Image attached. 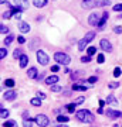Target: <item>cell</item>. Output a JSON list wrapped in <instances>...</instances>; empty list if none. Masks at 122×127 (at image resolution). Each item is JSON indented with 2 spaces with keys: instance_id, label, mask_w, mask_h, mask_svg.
I'll return each mask as SVG.
<instances>
[{
  "instance_id": "6da1fadb",
  "label": "cell",
  "mask_w": 122,
  "mask_h": 127,
  "mask_svg": "<svg viewBox=\"0 0 122 127\" xmlns=\"http://www.w3.org/2000/svg\"><path fill=\"white\" fill-rule=\"evenodd\" d=\"M75 116H77L78 122H82V123H92L95 120L94 114L91 113L90 110H85V109L78 110L77 113H75Z\"/></svg>"
},
{
  "instance_id": "7a4b0ae2",
  "label": "cell",
  "mask_w": 122,
  "mask_h": 127,
  "mask_svg": "<svg viewBox=\"0 0 122 127\" xmlns=\"http://www.w3.org/2000/svg\"><path fill=\"white\" fill-rule=\"evenodd\" d=\"M94 37H95V31H88L85 35H84V38H81V40L78 41V50L84 51L85 50V47L94 40Z\"/></svg>"
},
{
  "instance_id": "3957f363",
  "label": "cell",
  "mask_w": 122,
  "mask_h": 127,
  "mask_svg": "<svg viewBox=\"0 0 122 127\" xmlns=\"http://www.w3.org/2000/svg\"><path fill=\"white\" fill-rule=\"evenodd\" d=\"M54 61L60 65H70L71 62V58H70V55H67L65 52H55L54 54Z\"/></svg>"
},
{
  "instance_id": "277c9868",
  "label": "cell",
  "mask_w": 122,
  "mask_h": 127,
  "mask_svg": "<svg viewBox=\"0 0 122 127\" xmlns=\"http://www.w3.org/2000/svg\"><path fill=\"white\" fill-rule=\"evenodd\" d=\"M36 57H37V61H38V64H40V65H44V66H45V65H48V62H50V57L45 54L43 50L37 51Z\"/></svg>"
},
{
  "instance_id": "5b68a950",
  "label": "cell",
  "mask_w": 122,
  "mask_h": 127,
  "mask_svg": "<svg viewBox=\"0 0 122 127\" xmlns=\"http://www.w3.org/2000/svg\"><path fill=\"white\" fill-rule=\"evenodd\" d=\"M34 122L37 123V126H40V127H47L48 124H50V119L47 117L45 114L40 113V114H37L36 117H34Z\"/></svg>"
},
{
  "instance_id": "8992f818",
  "label": "cell",
  "mask_w": 122,
  "mask_h": 127,
  "mask_svg": "<svg viewBox=\"0 0 122 127\" xmlns=\"http://www.w3.org/2000/svg\"><path fill=\"white\" fill-rule=\"evenodd\" d=\"M100 14L97 13V11H94V13H91L90 16H88V24L90 26H98V23H100Z\"/></svg>"
},
{
  "instance_id": "52a82bcc",
  "label": "cell",
  "mask_w": 122,
  "mask_h": 127,
  "mask_svg": "<svg viewBox=\"0 0 122 127\" xmlns=\"http://www.w3.org/2000/svg\"><path fill=\"white\" fill-rule=\"evenodd\" d=\"M100 47H101V50L105 51V52H111V51H112V44H111L107 38H102V40L100 41Z\"/></svg>"
},
{
  "instance_id": "ba28073f",
  "label": "cell",
  "mask_w": 122,
  "mask_h": 127,
  "mask_svg": "<svg viewBox=\"0 0 122 127\" xmlns=\"http://www.w3.org/2000/svg\"><path fill=\"white\" fill-rule=\"evenodd\" d=\"M3 97H4L6 100H9V102H13L16 97H17V92L13 91V89H10V91H6L4 95H3Z\"/></svg>"
},
{
  "instance_id": "9c48e42d",
  "label": "cell",
  "mask_w": 122,
  "mask_h": 127,
  "mask_svg": "<svg viewBox=\"0 0 122 127\" xmlns=\"http://www.w3.org/2000/svg\"><path fill=\"white\" fill-rule=\"evenodd\" d=\"M105 114L108 116L109 119H118V117H122V112L119 110H114V109H108L105 112Z\"/></svg>"
},
{
  "instance_id": "30bf717a",
  "label": "cell",
  "mask_w": 122,
  "mask_h": 127,
  "mask_svg": "<svg viewBox=\"0 0 122 127\" xmlns=\"http://www.w3.org/2000/svg\"><path fill=\"white\" fill-rule=\"evenodd\" d=\"M14 6H17V7H21L23 10H26L30 7V1L28 0H13Z\"/></svg>"
},
{
  "instance_id": "8fae6325",
  "label": "cell",
  "mask_w": 122,
  "mask_h": 127,
  "mask_svg": "<svg viewBox=\"0 0 122 127\" xmlns=\"http://www.w3.org/2000/svg\"><path fill=\"white\" fill-rule=\"evenodd\" d=\"M108 18H109V13L108 11H104V13H102V17H101V20H100V23H98V26H97V28H98V30H102Z\"/></svg>"
},
{
  "instance_id": "7c38bea8",
  "label": "cell",
  "mask_w": 122,
  "mask_h": 127,
  "mask_svg": "<svg viewBox=\"0 0 122 127\" xmlns=\"http://www.w3.org/2000/svg\"><path fill=\"white\" fill-rule=\"evenodd\" d=\"M82 7H84V9L98 7V0H87V1H82Z\"/></svg>"
},
{
  "instance_id": "4fadbf2b",
  "label": "cell",
  "mask_w": 122,
  "mask_h": 127,
  "mask_svg": "<svg viewBox=\"0 0 122 127\" xmlns=\"http://www.w3.org/2000/svg\"><path fill=\"white\" fill-rule=\"evenodd\" d=\"M18 30H20V32L26 34V32L30 31V24L26 23V21H18Z\"/></svg>"
},
{
  "instance_id": "5bb4252c",
  "label": "cell",
  "mask_w": 122,
  "mask_h": 127,
  "mask_svg": "<svg viewBox=\"0 0 122 127\" xmlns=\"http://www.w3.org/2000/svg\"><path fill=\"white\" fill-rule=\"evenodd\" d=\"M44 82L48 85V86H51V85H55L57 82H58V76L57 75H50V76H47L44 79Z\"/></svg>"
},
{
  "instance_id": "9a60e30c",
  "label": "cell",
  "mask_w": 122,
  "mask_h": 127,
  "mask_svg": "<svg viewBox=\"0 0 122 127\" xmlns=\"http://www.w3.org/2000/svg\"><path fill=\"white\" fill-rule=\"evenodd\" d=\"M18 65H20V68H26L28 65V57L26 54H23L20 58H18Z\"/></svg>"
},
{
  "instance_id": "2e32d148",
  "label": "cell",
  "mask_w": 122,
  "mask_h": 127,
  "mask_svg": "<svg viewBox=\"0 0 122 127\" xmlns=\"http://www.w3.org/2000/svg\"><path fill=\"white\" fill-rule=\"evenodd\" d=\"M27 76L30 78V79H37V76H38V72H37V68H36V66H31V68H28Z\"/></svg>"
},
{
  "instance_id": "e0dca14e",
  "label": "cell",
  "mask_w": 122,
  "mask_h": 127,
  "mask_svg": "<svg viewBox=\"0 0 122 127\" xmlns=\"http://www.w3.org/2000/svg\"><path fill=\"white\" fill-rule=\"evenodd\" d=\"M48 3V0H33V4L37 9H41V7H45V4Z\"/></svg>"
},
{
  "instance_id": "ac0fdd59",
  "label": "cell",
  "mask_w": 122,
  "mask_h": 127,
  "mask_svg": "<svg viewBox=\"0 0 122 127\" xmlns=\"http://www.w3.org/2000/svg\"><path fill=\"white\" fill-rule=\"evenodd\" d=\"M105 102H107L108 104H118V99L114 95H108V97H107Z\"/></svg>"
},
{
  "instance_id": "d6986e66",
  "label": "cell",
  "mask_w": 122,
  "mask_h": 127,
  "mask_svg": "<svg viewBox=\"0 0 122 127\" xmlns=\"http://www.w3.org/2000/svg\"><path fill=\"white\" fill-rule=\"evenodd\" d=\"M75 107H77V104L75 103H70V104L65 106V110H67L68 113H74V112H75Z\"/></svg>"
},
{
  "instance_id": "ffe728a7",
  "label": "cell",
  "mask_w": 122,
  "mask_h": 127,
  "mask_svg": "<svg viewBox=\"0 0 122 127\" xmlns=\"http://www.w3.org/2000/svg\"><path fill=\"white\" fill-rule=\"evenodd\" d=\"M30 103H31V106H37V107H40V106H41V99H40V97H33V99L30 100Z\"/></svg>"
},
{
  "instance_id": "44dd1931",
  "label": "cell",
  "mask_w": 122,
  "mask_h": 127,
  "mask_svg": "<svg viewBox=\"0 0 122 127\" xmlns=\"http://www.w3.org/2000/svg\"><path fill=\"white\" fill-rule=\"evenodd\" d=\"M0 109H1V110H0V116H1V119H7V117H9V114H10L9 110H6L3 106H1Z\"/></svg>"
},
{
  "instance_id": "7402d4cb",
  "label": "cell",
  "mask_w": 122,
  "mask_h": 127,
  "mask_svg": "<svg viewBox=\"0 0 122 127\" xmlns=\"http://www.w3.org/2000/svg\"><path fill=\"white\" fill-rule=\"evenodd\" d=\"M57 122H58V123H64V124H65V123H68V122H70V119H68L67 116L58 114V117H57Z\"/></svg>"
},
{
  "instance_id": "603a6c76",
  "label": "cell",
  "mask_w": 122,
  "mask_h": 127,
  "mask_svg": "<svg viewBox=\"0 0 122 127\" xmlns=\"http://www.w3.org/2000/svg\"><path fill=\"white\" fill-rule=\"evenodd\" d=\"M3 127H17V123L13 122V120H9V122L3 123Z\"/></svg>"
},
{
  "instance_id": "cb8c5ba5",
  "label": "cell",
  "mask_w": 122,
  "mask_h": 127,
  "mask_svg": "<svg viewBox=\"0 0 122 127\" xmlns=\"http://www.w3.org/2000/svg\"><path fill=\"white\" fill-rule=\"evenodd\" d=\"M95 52H97V48H95V47H88V48H87V54L90 55V57L95 55Z\"/></svg>"
},
{
  "instance_id": "d4e9b609",
  "label": "cell",
  "mask_w": 122,
  "mask_h": 127,
  "mask_svg": "<svg viewBox=\"0 0 122 127\" xmlns=\"http://www.w3.org/2000/svg\"><path fill=\"white\" fill-rule=\"evenodd\" d=\"M50 89H51V92H61L63 91V86H58V85L55 83V85H51Z\"/></svg>"
},
{
  "instance_id": "484cf974",
  "label": "cell",
  "mask_w": 122,
  "mask_h": 127,
  "mask_svg": "<svg viewBox=\"0 0 122 127\" xmlns=\"http://www.w3.org/2000/svg\"><path fill=\"white\" fill-rule=\"evenodd\" d=\"M23 127H33V120H31V119L23 120Z\"/></svg>"
},
{
  "instance_id": "4316f807",
  "label": "cell",
  "mask_w": 122,
  "mask_h": 127,
  "mask_svg": "<svg viewBox=\"0 0 122 127\" xmlns=\"http://www.w3.org/2000/svg\"><path fill=\"white\" fill-rule=\"evenodd\" d=\"M13 40H14L13 35H7V37L4 38V44H6V45H10V44L13 42Z\"/></svg>"
},
{
  "instance_id": "83f0119b",
  "label": "cell",
  "mask_w": 122,
  "mask_h": 127,
  "mask_svg": "<svg viewBox=\"0 0 122 127\" xmlns=\"http://www.w3.org/2000/svg\"><path fill=\"white\" fill-rule=\"evenodd\" d=\"M4 86L13 88L14 86V81H13V79H6V81H4Z\"/></svg>"
},
{
  "instance_id": "f1b7e54d",
  "label": "cell",
  "mask_w": 122,
  "mask_h": 127,
  "mask_svg": "<svg viewBox=\"0 0 122 127\" xmlns=\"http://www.w3.org/2000/svg\"><path fill=\"white\" fill-rule=\"evenodd\" d=\"M121 73H122V71H121L119 66H117V68L114 69V76H115V78H119V76H121Z\"/></svg>"
},
{
  "instance_id": "f546056e",
  "label": "cell",
  "mask_w": 122,
  "mask_h": 127,
  "mask_svg": "<svg viewBox=\"0 0 122 127\" xmlns=\"http://www.w3.org/2000/svg\"><path fill=\"white\" fill-rule=\"evenodd\" d=\"M0 32H1V34H7V32H9V27L4 26V24H1V26H0Z\"/></svg>"
},
{
  "instance_id": "4dcf8cb0",
  "label": "cell",
  "mask_w": 122,
  "mask_h": 127,
  "mask_svg": "<svg viewBox=\"0 0 122 127\" xmlns=\"http://www.w3.org/2000/svg\"><path fill=\"white\" fill-rule=\"evenodd\" d=\"M21 55H23V51H21V50H17V48L14 50V54H13V57H14V58H20Z\"/></svg>"
},
{
  "instance_id": "1f68e13d",
  "label": "cell",
  "mask_w": 122,
  "mask_h": 127,
  "mask_svg": "<svg viewBox=\"0 0 122 127\" xmlns=\"http://www.w3.org/2000/svg\"><path fill=\"white\" fill-rule=\"evenodd\" d=\"M114 11H117V13H119V11H122V3H118V4H115L112 7Z\"/></svg>"
},
{
  "instance_id": "d6a6232c",
  "label": "cell",
  "mask_w": 122,
  "mask_h": 127,
  "mask_svg": "<svg viewBox=\"0 0 122 127\" xmlns=\"http://www.w3.org/2000/svg\"><path fill=\"white\" fill-rule=\"evenodd\" d=\"M84 100H85V97H84V96H80L78 99H75V100H74V103H75V104H77V106H78V104L84 103Z\"/></svg>"
},
{
  "instance_id": "836d02e7",
  "label": "cell",
  "mask_w": 122,
  "mask_h": 127,
  "mask_svg": "<svg viewBox=\"0 0 122 127\" xmlns=\"http://www.w3.org/2000/svg\"><path fill=\"white\" fill-rule=\"evenodd\" d=\"M11 16H13V11H11V10H7V11L3 13V18H10Z\"/></svg>"
},
{
  "instance_id": "e575fe53",
  "label": "cell",
  "mask_w": 122,
  "mask_h": 127,
  "mask_svg": "<svg viewBox=\"0 0 122 127\" xmlns=\"http://www.w3.org/2000/svg\"><path fill=\"white\" fill-rule=\"evenodd\" d=\"M97 61H98V64H104V61H105L104 54H98V57H97Z\"/></svg>"
},
{
  "instance_id": "d590c367",
  "label": "cell",
  "mask_w": 122,
  "mask_h": 127,
  "mask_svg": "<svg viewBox=\"0 0 122 127\" xmlns=\"http://www.w3.org/2000/svg\"><path fill=\"white\" fill-rule=\"evenodd\" d=\"M118 86H119V82H111V83L108 85L109 89H117Z\"/></svg>"
},
{
  "instance_id": "8d00e7d4",
  "label": "cell",
  "mask_w": 122,
  "mask_h": 127,
  "mask_svg": "<svg viewBox=\"0 0 122 127\" xmlns=\"http://www.w3.org/2000/svg\"><path fill=\"white\" fill-rule=\"evenodd\" d=\"M7 55V50L6 48H0V59H3Z\"/></svg>"
},
{
  "instance_id": "74e56055",
  "label": "cell",
  "mask_w": 122,
  "mask_h": 127,
  "mask_svg": "<svg viewBox=\"0 0 122 127\" xmlns=\"http://www.w3.org/2000/svg\"><path fill=\"white\" fill-rule=\"evenodd\" d=\"M81 62H91V57L90 55H84V57H81Z\"/></svg>"
},
{
  "instance_id": "f35d334b",
  "label": "cell",
  "mask_w": 122,
  "mask_h": 127,
  "mask_svg": "<svg viewBox=\"0 0 122 127\" xmlns=\"http://www.w3.org/2000/svg\"><path fill=\"white\" fill-rule=\"evenodd\" d=\"M31 41H33V42H31V45H30V50H34V48H36V45L40 42V41L37 40V38H34V40H31Z\"/></svg>"
},
{
  "instance_id": "ab89813d",
  "label": "cell",
  "mask_w": 122,
  "mask_h": 127,
  "mask_svg": "<svg viewBox=\"0 0 122 127\" xmlns=\"http://www.w3.org/2000/svg\"><path fill=\"white\" fill-rule=\"evenodd\" d=\"M114 32H115V34H122V27L115 26V27H114Z\"/></svg>"
},
{
  "instance_id": "60d3db41",
  "label": "cell",
  "mask_w": 122,
  "mask_h": 127,
  "mask_svg": "<svg viewBox=\"0 0 122 127\" xmlns=\"http://www.w3.org/2000/svg\"><path fill=\"white\" fill-rule=\"evenodd\" d=\"M37 97H40L41 100H44V99H45V93H44V92H40V91H38V92H37Z\"/></svg>"
},
{
  "instance_id": "b9f144b4",
  "label": "cell",
  "mask_w": 122,
  "mask_h": 127,
  "mask_svg": "<svg viewBox=\"0 0 122 127\" xmlns=\"http://www.w3.org/2000/svg\"><path fill=\"white\" fill-rule=\"evenodd\" d=\"M97 81H98V78L97 76H90L88 78V83H95Z\"/></svg>"
},
{
  "instance_id": "7bdbcfd3",
  "label": "cell",
  "mask_w": 122,
  "mask_h": 127,
  "mask_svg": "<svg viewBox=\"0 0 122 127\" xmlns=\"http://www.w3.org/2000/svg\"><path fill=\"white\" fill-rule=\"evenodd\" d=\"M71 89H72V91H80V89H81V85H78V83H74Z\"/></svg>"
},
{
  "instance_id": "ee69618b",
  "label": "cell",
  "mask_w": 122,
  "mask_h": 127,
  "mask_svg": "<svg viewBox=\"0 0 122 127\" xmlns=\"http://www.w3.org/2000/svg\"><path fill=\"white\" fill-rule=\"evenodd\" d=\"M17 41H18V44H24V42H26V38H24V37H17Z\"/></svg>"
},
{
  "instance_id": "f6af8a7d",
  "label": "cell",
  "mask_w": 122,
  "mask_h": 127,
  "mask_svg": "<svg viewBox=\"0 0 122 127\" xmlns=\"http://www.w3.org/2000/svg\"><path fill=\"white\" fill-rule=\"evenodd\" d=\"M27 119H30V113L28 112H24L23 113V120H27Z\"/></svg>"
},
{
  "instance_id": "bcb514c9",
  "label": "cell",
  "mask_w": 122,
  "mask_h": 127,
  "mask_svg": "<svg viewBox=\"0 0 122 127\" xmlns=\"http://www.w3.org/2000/svg\"><path fill=\"white\" fill-rule=\"evenodd\" d=\"M58 69H60L58 65H53V66H51V71H53V72H58Z\"/></svg>"
},
{
  "instance_id": "7dc6e473",
  "label": "cell",
  "mask_w": 122,
  "mask_h": 127,
  "mask_svg": "<svg viewBox=\"0 0 122 127\" xmlns=\"http://www.w3.org/2000/svg\"><path fill=\"white\" fill-rule=\"evenodd\" d=\"M44 79V73H38V76H37V81H43Z\"/></svg>"
},
{
  "instance_id": "c3c4849f",
  "label": "cell",
  "mask_w": 122,
  "mask_h": 127,
  "mask_svg": "<svg viewBox=\"0 0 122 127\" xmlns=\"http://www.w3.org/2000/svg\"><path fill=\"white\" fill-rule=\"evenodd\" d=\"M98 113H100V114H104L105 112H104V109H102V107H100V109H98Z\"/></svg>"
},
{
  "instance_id": "681fc988",
  "label": "cell",
  "mask_w": 122,
  "mask_h": 127,
  "mask_svg": "<svg viewBox=\"0 0 122 127\" xmlns=\"http://www.w3.org/2000/svg\"><path fill=\"white\" fill-rule=\"evenodd\" d=\"M104 104H105V102H104V100H100V106H101V107H102Z\"/></svg>"
},
{
  "instance_id": "f907efd6",
  "label": "cell",
  "mask_w": 122,
  "mask_h": 127,
  "mask_svg": "<svg viewBox=\"0 0 122 127\" xmlns=\"http://www.w3.org/2000/svg\"><path fill=\"white\" fill-rule=\"evenodd\" d=\"M14 18H20V13H16V14H14Z\"/></svg>"
},
{
  "instance_id": "816d5d0a",
  "label": "cell",
  "mask_w": 122,
  "mask_h": 127,
  "mask_svg": "<svg viewBox=\"0 0 122 127\" xmlns=\"http://www.w3.org/2000/svg\"><path fill=\"white\" fill-rule=\"evenodd\" d=\"M57 127H68V126H65L64 123H61V124H58V126H57Z\"/></svg>"
},
{
  "instance_id": "f5cc1de1",
  "label": "cell",
  "mask_w": 122,
  "mask_h": 127,
  "mask_svg": "<svg viewBox=\"0 0 122 127\" xmlns=\"http://www.w3.org/2000/svg\"><path fill=\"white\" fill-rule=\"evenodd\" d=\"M0 1H1V4H4V3L7 4V0H0Z\"/></svg>"
},
{
  "instance_id": "db71d44e",
  "label": "cell",
  "mask_w": 122,
  "mask_h": 127,
  "mask_svg": "<svg viewBox=\"0 0 122 127\" xmlns=\"http://www.w3.org/2000/svg\"><path fill=\"white\" fill-rule=\"evenodd\" d=\"M118 18H122V14H119V16H118Z\"/></svg>"
},
{
  "instance_id": "11a10c76",
  "label": "cell",
  "mask_w": 122,
  "mask_h": 127,
  "mask_svg": "<svg viewBox=\"0 0 122 127\" xmlns=\"http://www.w3.org/2000/svg\"><path fill=\"white\" fill-rule=\"evenodd\" d=\"M114 127H119V126H118V124H114Z\"/></svg>"
},
{
  "instance_id": "9f6ffc18",
  "label": "cell",
  "mask_w": 122,
  "mask_h": 127,
  "mask_svg": "<svg viewBox=\"0 0 122 127\" xmlns=\"http://www.w3.org/2000/svg\"><path fill=\"white\" fill-rule=\"evenodd\" d=\"M82 1H87V0H82Z\"/></svg>"
}]
</instances>
